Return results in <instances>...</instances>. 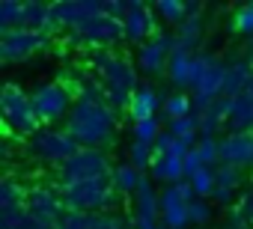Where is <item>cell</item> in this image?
<instances>
[{"instance_id": "1", "label": "cell", "mask_w": 253, "mask_h": 229, "mask_svg": "<svg viewBox=\"0 0 253 229\" xmlns=\"http://www.w3.org/2000/svg\"><path fill=\"white\" fill-rule=\"evenodd\" d=\"M54 15L60 30L69 33V42L89 51H113L125 39V21L104 12V0H57Z\"/></svg>"}, {"instance_id": "2", "label": "cell", "mask_w": 253, "mask_h": 229, "mask_svg": "<svg viewBox=\"0 0 253 229\" xmlns=\"http://www.w3.org/2000/svg\"><path fill=\"white\" fill-rule=\"evenodd\" d=\"M116 107L110 101H78L75 98V107L66 119V131L75 137V143L81 149H107L116 137V125H119V116H116Z\"/></svg>"}, {"instance_id": "3", "label": "cell", "mask_w": 253, "mask_h": 229, "mask_svg": "<svg viewBox=\"0 0 253 229\" xmlns=\"http://www.w3.org/2000/svg\"><path fill=\"white\" fill-rule=\"evenodd\" d=\"M89 69H92V72L98 75V80L104 83L107 101H110L116 110H128L134 92L143 86L137 66H134L128 57L116 54V51H89Z\"/></svg>"}, {"instance_id": "4", "label": "cell", "mask_w": 253, "mask_h": 229, "mask_svg": "<svg viewBox=\"0 0 253 229\" xmlns=\"http://www.w3.org/2000/svg\"><path fill=\"white\" fill-rule=\"evenodd\" d=\"M0 116H3L9 137L30 140L42 128L30 92H24L18 83H3V89H0Z\"/></svg>"}, {"instance_id": "5", "label": "cell", "mask_w": 253, "mask_h": 229, "mask_svg": "<svg viewBox=\"0 0 253 229\" xmlns=\"http://www.w3.org/2000/svg\"><path fill=\"white\" fill-rule=\"evenodd\" d=\"M60 193H63L66 208L81 211V214H107V211H116V205H119V193L110 179L60 185Z\"/></svg>"}, {"instance_id": "6", "label": "cell", "mask_w": 253, "mask_h": 229, "mask_svg": "<svg viewBox=\"0 0 253 229\" xmlns=\"http://www.w3.org/2000/svg\"><path fill=\"white\" fill-rule=\"evenodd\" d=\"M81 152V146L75 143V137L66 128H48L42 125L30 140H27V155L45 167H63L69 158H75Z\"/></svg>"}, {"instance_id": "7", "label": "cell", "mask_w": 253, "mask_h": 229, "mask_svg": "<svg viewBox=\"0 0 253 229\" xmlns=\"http://www.w3.org/2000/svg\"><path fill=\"white\" fill-rule=\"evenodd\" d=\"M72 89L63 83V80H42L30 89V98H33V107H36V116L42 125L54 128L57 122H66L69 113L75 107L72 101Z\"/></svg>"}, {"instance_id": "8", "label": "cell", "mask_w": 253, "mask_h": 229, "mask_svg": "<svg viewBox=\"0 0 253 229\" xmlns=\"http://www.w3.org/2000/svg\"><path fill=\"white\" fill-rule=\"evenodd\" d=\"M27 214L45 229H60L63 217L69 214L63 193H60V185H45V182L30 185L27 188Z\"/></svg>"}, {"instance_id": "9", "label": "cell", "mask_w": 253, "mask_h": 229, "mask_svg": "<svg viewBox=\"0 0 253 229\" xmlns=\"http://www.w3.org/2000/svg\"><path fill=\"white\" fill-rule=\"evenodd\" d=\"M113 164L101 149H81L75 158H69L57 170V185H78V182H95L110 179Z\"/></svg>"}, {"instance_id": "10", "label": "cell", "mask_w": 253, "mask_h": 229, "mask_svg": "<svg viewBox=\"0 0 253 229\" xmlns=\"http://www.w3.org/2000/svg\"><path fill=\"white\" fill-rule=\"evenodd\" d=\"M173 48H176V36L161 30L158 36H152L149 42H143L137 48V57H134V66L140 75L146 77H158L170 69V57H173Z\"/></svg>"}, {"instance_id": "11", "label": "cell", "mask_w": 253, "mask_h": 229, "mask_svg": "<svg viewBox=\"0 0 253 229\" xmlns=\"http://www.w3.org/2000/svg\"><path fill=\"white\" fill-rule=\"evenodd\" d=\"M226 66L220 57L214 54H206V66H203V75L200 80L194 83L191 95H194V110L203 113L209 104H214L217 98H223V83H226Z\"/></svg>"}, {"instance_id": "12", "label": "cell", "mask_w": 253, "mask_h": 229, "mask_svg": "<svg viewBox=\"0 0 253 229\" xmlns=\"http://www.w3.org/2000/svg\"><path fill=\"white\" fill-rule=\"evenodd\" d=\"M48 45H51V39L45 33H36V30H9V33L0 36V60L9 63V66L27 63L30 57H36Z\"/></svg>"}, {"instance_id": "13", "label": "cell", "mask_w": 253, "mask_h": 229, "mask_svg": "<svg viewBox=\"0 0 253 229\" xmlns=\"http://www.w3.org/2000/svg\"><path fill=\"white\" fill-rule=\"evenodd\" d=\"M131 223H134V229H158L161 226V191L146 176H143V182L134 193Z\"/></svg>"}, {"instance_id": "14", "label": "cell", "mask_w": 253, "mask_h": 229, "mask_svg": "<svg viewBox=\"0 0 253 229\" xmlns=\"http://www.w3.org/2000/svg\"><path fill=\"white\" fill-rule=\"evenodd\" d=\"M122 21H125V39L134 42L137 48H140L143 42H149L152 36L161 33V30H158L161 21H158L152 3H140V0H131V9H128V15H125Z\"/></svg>"}, {"instance_id": "15", "label": "cell", "mask_w": 253, "mask_h": 229, "mask_svg": "<svg viewBox=\"0 0 253 229\" xmlns=\"http://www.w3.org/2000/svg\"><path fill=\"white\" fill-rule=\"evenodd\" d=\"M203 66H206V54H182V51H173L167 77L173 80L176 89H194V83L203 75Z\"/></svg>"}, {"instance_id": "16", "label": "cell", "mask_w": 253, "mask_h": 229, "mask_svg": "<svg viewBox=\"0 0 253 229\" xmlns=\"http://www.w3.org/2000/svg\"><path fill=\"white\" fill-rule=\"evenodd\" d=\"M220 164H229L238 170H253V134L226 131L220 137Z\"/></svg>"}, {"instance_id": "17", "label": "cell", "mask_w": 253, "mask_h": 229, "mask_svg": "<svg viewBox=\"0 0 253 229\" xmlns=\"http://www.w3.org/2000/svg\"><path fill=\"white\" fill-rule=\"evenodd\" d=\"M191 202L170 185L161 191V223L167 229H188L191 226Z\"/></svg>"}, {"instance_id": "18", "label": "cell", "mask_w": 253, "mask_h": 229, "mask_svg": "<svg viewBox=\"0 0 253 229\" xmlns=\"http://www.w3.org/2000/svg\"><path fill=\"white\" fill-rule=\"evenodd\" d=\"M226 101H229V119H226L229 131H235V134H253V83L241 95L226 98Z\"/></svg>"}, {"instance_id": "19", "label": "cell", "mask_w": 253, "mask_h": 229, "mask_svg": "<svg viewBox=\"0 0 253 229\" xmlns=\"http://www.w3.org/2000/svg\"><path fill=\"white\" fill-rule=\"evenodd\" d=\"M164 107V101H161V95H158V89L152 86V83H143L137 92H134V98H131V104H128V116H131V122H146V119H158L155 113Z\"/></svg>"}, {"instance_id": "20", "label": "cell", "mask_w": 253, "mask_h": 229, "mask_svg": "<svg viewBox=\"0 0 253 229\" xmlns=\"http://www.w3.org/2000/svg\"><path fill=\"white\" fill-rule=\"evenodd\" d=\"M149 173H152V182H158L164 188L179 185V182L188 179L185 176V155H155Z\"/></svg>"}, {"instance_id": "21", "label": "cell", "mask_w": 253, "mask_h": 229, "mask_svg": "<svg viewBox=\"0 0 253 229\" xmlns=\"http://www.w3.org/2000/svg\"><path fill=\"white\" fill-rule=\"evenodd\" d=\"M244 188V170L220 164L217 167V188H214V202L217 205H232V199L238 196V191Z\"/></svg>"}, {"instance_id": "22", "label": "cell", "mask_w": 253, "mask_h": 229, "mask_svg": "<svg viewBox=\"0 0 253 229\" xmlns=\"http://www.w3.org/2000/svg\"><path fill=\"white\" fill-rule=\"evenodd\" d=\"M197 116H200V134L220 140L223 128L229 131V125H226V119H229V101H226V98H217V101L209 104L203 113H197Z\"/></svg>"}, {"instance_id": "23", "label": "cell", "mask_w": 253, "mask_h": 229, "mask_svg": "<svg viewBox=\"0 0 253 229\" xmlns=\"http://www.w3.org/2000/svg\"><path fill=\"white\" fill-rule=\"evenodd\" d=\"M203 33H206L203 15H191V12H188V18L173 30V36H176V48H173V51L197 54V48H200V42H203Z\"/></svg>"}, {"instance_id": "24", "label": "cell", "mask_w": 253, "mask_h": 229, "mask_svg": "<svg viewBox=\"0 0 253 229\" xmlns=\"http://www.w3.org/2000/svg\"><path fill=\"white\" fill-rule=\"evenodd\" d=\"M250 83H253V66H250V60H232V63L226 66L223 98H235V95H241Z\"/></svg>"}, {"instance_id": "25", "label": "cell", "mask_w": 253, "mask_h": 229, "mask_svg": "<svg viewBox=\"0 0 253 229\" xmlns=\"http://www.w3.org/2000/svg\"><path fill=\"white\" fill-rule=\"evenodd\" d=\"M110 182H113V188H116L119 196H134L137 188H140V182H143V173L134 164H113Z\"/></svg>"}, {"instance_id": "26", "label": "cell", "mask_w": 253, "mask_h": 229, "mask_svg": "<svg viewBox=\"0 0 253 229\" xmlns=\"http://www.w3.org/2000/svg\"><path fill=\"white\" fill-rule=\"evenodd\" d=\"M27 205V188L12 173L0 179V208H24Z\"/></svg>"}, {"instance_id": "27", "label": "cell", "mask_w": 253, "mask_h": 229, "mask_svg": "<svg viewBox=\"0 0 253 229\" xmlns=\"http://www.w3.org/2000/svg\"><path fill=\"white\" fill-rule=\"evenodd\" d=\"M164 116H167V122H176V119H185V116H194V95H188V92H170L167 98H164Z\"/></svg>"}, {"instance_id": "28", "label": "cell", "mask_w": 253, "mask_h": 229, "mask_svg": "<svg viewBox=\"0 0 253 229\" xmlns=\"http://www.w3.org/2000/svg\"><path fill=\"white\" fill-rule=\"evenodd\" d=\"M167 131H170L176 140H182L188 149H194V146L203 140V134H200V116H197V113H194V116H185V119L170 122V125H167Z\"/></svg>"}, {"instance_id": "29", "label": "cell", "mask_w": 253, "mask_h": 229, "mask_svg": "<svg viewBox=\"0 0 253 229\" xmlns=\"http://www.w3.org/2000/svg\"><path fill=\"white\" fill-rule=\"evenodd\" d=\"M152 6H155L158 21L170 24L173 30L188 18V3H182V0H158V3H152Z\"/></svg>"}, {"instance_id": "30", "label": "cell", "mask_w": 253, "mask_h": 229, "mask_svg": "<svg viewBox=\"0 0 253 229\" xmlns=\"http://www.w3.org/2000/svg\"><path fill=\"white\" fill-rule=\"evenodd\" d=\"M0 229H45V226H39L24 205V208H0Z\"/></svg>"}, {"instance_id": "31", "label": "cell", "mask_w": 253, "mask_h": 229, "mask_svg": "<svg viewBox=\"0 0 253 229\" xmlns=\"http://www.w3.org/2000/svg\"><path fill=\"white\" fill-rule=\"evenodd\" d=\"M188 182H191L197 199H211V196H214V188H217V167H203V170L194 173Z\"/></svg>"}, {"instance_id": "32", "label": "cell", "mask_w": 253, "mask_h": 229, "mask_svg": "<svg viewBox=\"0 0 253 229\" xmlns=\"http://www.w3.org/2000/svg\"><path fill=\"white\" fill-rule=\"evenodd\" d=\"M161 134H164V128H161L158 119H146V122H134V125H131V137H134L137 143H149V146H155Z\"/></svg>"}, {"instance_id": "33", "label": "cell", "mask_w": 253, "mask_h": 229, "mask_svg": "<svg viewBox=\"0 0 253 229\" xmlns=\"http://www.w3.org/2000/svg\"><path fill=\"white\" fill-rule=\"evenodd\" d=\"M229 30L253 39V3H244V6H238V9L232 12V18H229Z\"/></svg>"}, {"instance_id": "34", "label": "cell", "mask_w": 253, "mask_h": 229, "mask_svg": "<svg viewBox=\"0 0 253 229\" xmlns=\"http://www.w3.org/2000/svg\"><path fill=\"white\" fill-rule=\"evenodd\" d=\"M152 161H155V146L131 140V146H128V164H134V167L143 173L146 167H152Z\"/></svg>"}, {"instance_id": "35", "label": "cell", "mask_w": 253, "mask_h": 229, "mask_svg": "<svg viewBox=\"0 0 253 229\" xmlns=\"http://www.w3.org/2000/svg\"><path fill=\"white\" fill-rule=\"evenodd\" d=\"M18 18H21V3L18 0H3L0 3V36L18 30Z\"/></svg>"}, {"instance_id": "36", "label": "cell", "mask_w": 253, "mask_h": 229, "mask_svg": "<svg viewBox=\"0 0 253 229\" xmlns=\"http://www.w3.org/2000/svg\"><path fill=\"white\" fill-rule=\"evenodd\" d=\"M203 158L206 167H220V140L217 137H203L197 146H194Z\"/></svg>"}, {"instance_id": "37", "label": "cell", "mask_w": 253, "mask_h": 229, "mask_svg": "<svg viewBox=\"0 0 253 229\" xmlns=\"http://www.w3.org/2000/svg\"><path fill=\"white\" fill-rule=\"evenodd\" d=\"M155 155H188V146L182 140H176L170 131H164L155 143Z\"/></svg>"}, {"instance_id": "38", "label": "cell", "mask_w": 253, "mask_h": 229, "mask_svg": "<svg viewBox=\"0 0 253 229\" xmlns=\"http://www.w3.org/2000/svg\"><path fill=\"white\" fill-rule=\"evenodd\" d=\"M188 211H191V226H203L211 220V202L209 199H194Z\"/></svg>"}, {"instance_id": "39", "label": "cell", "mask_w": 253, "mask_h": 229, "mask_svg": "<svg viewBox=\"0 0 253 229\" xmlns=\"http://www.w3.org/2000/svg\"><path fill=\"white\" fill-rule=\"evenodd\" d=\"M226 229H250V220H247V214L241 211V205L229 208V214H226Z\"/></svg>"}, {"instance_id": "40", "label": "cell", "mask_w": 253, "mask_h": 229, "mask_svg": "<svg viewBox=\"0 0 253 229\" xmlns=\"http://www.w3.org/2000/svg\"><path fill=\"white\" fill-rule=\"evenodd\" d=\"M206 164H203V158H200V152L197 149H188V155H185V176L191 179L194 173H200Z\"/></svg>"}, {"instance_id": "41", "label": "cell", "mask_w": 253, "mask_h": 229, "mask_svg": "<svg viewBox=\"0 0 253 229\" xmlns=\"http://www.w3.org/2000/svg\"><path fill=\"white\" fill-rule=\"evenodd\" d=\"M241 211L247 214V220H250V226H253V185L250 188H244V193H241Z\"/></svg>"}, {"instance_id": "42", "label": "cell", "mask_w": 253, "mask_h": 229, "mask_svg": "<svg viewBox=\"0 0 253 229\" xmlns=\"http://www.w3.org/2000/svg\"><path fill=\"white\" fill-rule=\"evenodd\" d=\"M0 161H3V164H9V161H12V137L0 140Z\"/></svg>"}, {"instance_id": "43", "label": "cell", "mask_w": 253, "mask_h": 229, "mask_svg": "<svg viewBox=\"0 0 253 229\" xmlns=\"http://www.w3.org/2000/svg\"><path fill=\"white\" fill-rule=\"evenodd\" d=\"M247 51H250V63H253V39H250V48Z\"/></svg>"}, {"instance_id": "44", "label": "cell", "mask_w": 253, "mask_h": 229, "mask_svg": "<svg viewBox=\"0 0 253 229\" xmlns=\"http://www.w3.org/2000/svg\"><path fill=\"white\" fill-rule=\"evenodd\" d=\"M158 229H167V226H164V223H161V226H158Z\"/></svg>"}, {"instance_id": "45", "label": "cell", "mask_w": 253, "mask_h": 229, "mask_svg": "<svg viewBox=\"0 0 253 229\" xmlns=\"http://www.w3.org/2000/svg\"><path fill=\"white\" fill-rule=\"evenodd\" d=\"M250 229H253V226H250Z\"/></svg>"}]
</instances>
